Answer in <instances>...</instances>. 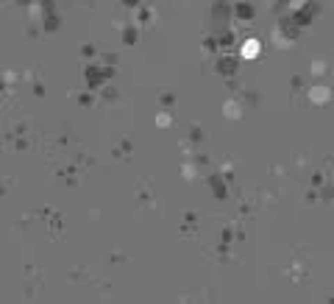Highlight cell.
<instances>
[{
  "label": "cell",
  "mask_w": 334,
  "mask_h": 304,
  "mask_svg": "<svg viewBox=\"0 0 334 304\" xmlns=\"http://www.w3.org/2000/svg\"><path fill=\"white\" fill-rule=\"evenodd\" d=\"M217 70H220L223 76H234V70H237V59H234V56H223L220 62H217Z\"/></svg>",
  "instance_id": "obj_1"
},
{
  "label": "cell",
  "mask_w": 334,
  "mask_h": 304,
  "mask_svg": "<svg viewBox=\"0 0 334 304\" xmlns=\"http://www.w3.org/2000/svg\"><path fill=\"white\" fill-rule=\"evenodd\" d=\"M242 56L256 59V56H259V42H256V39H248V42L242 45Z\"/></svg>",
  "instance_id": "obj_2"
},
{
  "label": "cell",
  "mask_w": 334,
  "mask_h": 304,
  "mask_svg": "<svg viewBox=\"0 0 334 304\" xmlns=\"http://www.w3.org/2000/svg\"><path fill=\"white\" fill-rule=\"evenodd\" d=\"M237 17H242V20H251V17H254V8H251L248 3H240V6H237Z\"/></svg>",
  "instance_id": "obj_3"
},
{
  "label": "cell",
  "mask_w": 334,
  "mask_h": 304,
  "mask_svg": "<svg viewBox=\"0 0 334 304\" xmlns=\"http://www.w3.org/2000/svg\"><path fill=\"white\" fill-rule=\"evenodd\" d=\"M126 42H136V31H126Z\"/></svg>",
  "instance_id": "obj_4"
},
{
  "label": "cell",
  "mask_w": 334,
  "mask_h": 304,
  "mask_svg": "<svg viewBox=\"0 0 334 304\" xmlns=\"http://www.w3.org/2000/svg\"><path fill=\"white\" fill-rule=\"evenodd\" d=\"M123 3H126V6H139L142 0H123Z\"/></svg>",
  "instance_id": "obj_5"
},
{
  "label": "cell",
  "mask_w": 334,
  "mask_h": 304,
  "mask_svg": "<svg viewBox=\"0 0 334 304\" xmlns=\"http://www.w3.org/2000/svg\"><path fill=\"white\" fill-rule=\"evenodd\" d=\"M20 3H28V0H20Z\"/></svg>",
  "instance_id": "obj_6"
}]
</instances>
